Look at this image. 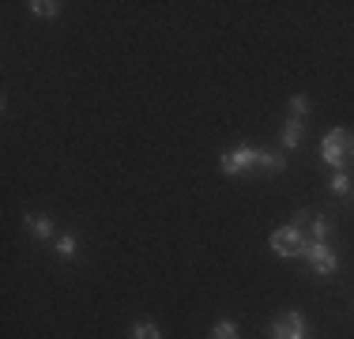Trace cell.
I'll list each match as a JSON object with an SVG mask.
<instances>
[{
  "mask_svg": "<svg viewBox=\"0 0 354 339\" xmlns=\"http://www.w3.org/2000/svg\"><path fill=\"white\" fill-rule=\"evenodd\" d=\"M320 158H324V166H332L335 174L347 170V163H354V136L347 129H332L324 136V143H320Z\"/></svg>",
  "mask_w": 354,
  "mask_h": 339,
  "instance_id": "6da1fadb",
  "label": "cell"
},
{
  "mask_svg": "<svg viewBox=\"0 0 354 339\" xmlns=\"http://www.w3.org/2000/svg\"><path fill=\"white\" fill-rule=\"evenodd\" d=\"M306 237H301V226H279V230L272 234V249H275V257H283V260H294V257H306Z\"/></svg>",
  "mask_w": 354,
  "mask_h": 339,
  "instance_id": "7a4b0ae2",
  "label": "cell"
},
{
  "mask_svg": "<svg viewBox=\"0 0 354 339\" xmlns=\"http://www.w3.org/2000/svg\"><path fill=\"white\" fill-rule=\"evenodd\" d=\"M306 260H309V268H313L320 279H328V275L339 271V257L328 249V241H309L306 245Z\"/></svg>",
  "mask_w": 354,
  "mask_h": 339,
  "instance_id": "3957f363",
  "label": "cell"
},
{
  "mask_svg": "<svg viewBox=\"0 0 354 339\" xmlns=\"http://www.w3.org/2000/svg\"><path fill=\"white\" fill-rule=\"evenodd\" d=\"M218 166H223V174L238 177V174H245L249 166H260V151H252V147H230V151H223Z\"/></svg>",
  "mask_w": 354,
  "mask_h": 339,
  "instance_id": "277c9868",
  "label": "cell"
},
{
  "mask_svg": "<svg viewBox=\"0 0 354 339\" xmlns=\"http://www.w3.org/2000/svg\"><path fill=\"white\" fill-rule=\"evenodd\" d=\"M272 339H306V317H301L298 309L286 313L283 320L272 324Z\"/></svg>",
  "mask_w": 354,
  "mask_h": 339,
  "instance_id": "5b68a950",
  "label": "cell"
},
{
  "mask_svg": "<svg viewBox=\"0 0 354 339\" xmlns=\"http://www.w3.org/2000/svg\"><path fill=\"white\" fill-rule=\"evenodd\" d=\"M23 223L30 226V234H35L38 241H53V223H49L46 215H27Z\"/></svg>",
  "mask_w": 354,
  "mask_h": 339,
  "instance_id": "8992f818",
  "label": "cell"
},
{
  "mask_svg": "<svg viewBox=\"0 0 354 339\" xmlns=\"http://www.w3.org/2000/svg\"><path fill=\"white\" fill-rule=\"evenodd\" d=\"M298 143H301V121H298V117H290V121L283 125V147L290 151V147H298Z\"/></svg>",
  "mask_w": 354,
  "mask_h": 339,
  "instance_id": "52a82bcc",
  "label": "cell"
},
{
  "mask_svg": "<svg viewBox=\"0 0 354 339\" xmlns=\"http://www.w3.org/2000/svg\"><path fill=\"white\" fill-rule=\"evenodd\" d=\"M75 253H80V241H75V234H61V237H57V257H61V260H72Z\"/></svg>",
  "mask_w": 354,
  "mask_h": 339,
  "instance_id": "ba28073f",
  "label": "cell"
},
{
  "mask_svg": "<svg viewBox=\"0 0 354 339\" xmlns=\"http://www.w3.org/2000/svg\"><path fill=\"white\" fill-rule=\"evenodd\" d=\"M30 12H35L38 19H57L61 4H57V0H35V4H30Z\"/></svg>",
  "mask_w": 354,
  "mask_h": 339,
  "instance_id": "9c48e42d",
  "label": "cell"
},
{
  "mask_svg": "<svg viewBox=\"0 0 354 339\" xmlns=\"http://www.w3.org/2000/svg\"><path fill=\"white\" fill-rule=\"evenodd\" d=\"M260 166H264L268 174H283V170H286V158H283V155H268V151H260Z\"/></svg>",
  "mask_w": 354,
  "mask_h": 339,
  "instance_id": "30bf717a",
  "label": "cell"
},
{
  "mask_svg": "<svg viewBox=\"0 0 354 339\" xmlns=\"http://www.w3.org/2000/svg\"><path fill=\"white\" fill-rule=\"evenodd\" d=\"M132 339H162V336L151 320H140V324H132Z\"/></svg>",
  "mask_w": 354,
  "mask_h": 339,
  "instance_id": "8fae6325",
  "label": "cell"
},
{
  "mask_svg": "<svg viewBox=\"0 0 354 339\" xmlns=\"http://www.w3.org/2000/svg\"><path fill=\"white\" fill-rule=\"evenodd\" d=\"M328 234H332V219L328 215L313 219V241H328Z\"/></svg>",
  "mask_w": 354,
  "mask_h": 339,
  "instance_id": "7c38bea8",
  "label": "cell"
},
{
  "mask_svg": "<svg viewBox=\"0 0 354 339\" xmlns=\"http://www.w3.org/2000/svg\"><path fill=\"white\" fill-rule=\"evenodd\" d=\"M212 339H238V324H234V320H218Z\"/></svg>",
  "mask_w": 354,
  "mask_h": 339,
  "instance_id": "4fadbf2b",
  "label": "cell"
},
{
  "mask_svg": "<svg viewBox=\"0 0 354 339\" xmlns=\"http://www.w3.org/2000/svg\"><path fill=\"white\" fill-rule=\"evenodd\" d=\"M332 192H335V196H347V192H351V177H347V170L332 174Z\"/></svg>",
  "mask_w": 354,
  "mask_h": 339,
  "instance_id": "5bb4252c",
  "label": "cell"
},
{
  "mask_svg": "<svg viewBox=\"0 0 354 339\" xmlns=\"http://www.w3.org/2000/svg\"><path fill=\"white\" fill-rule=\"evenodd\" d=\"M306 113H309V98L306 95H290V117H298V121H301Z\"/></svg>",
  "mask_w": 354,
  "mask_h": 339,
  "instance_id": "9a60e30c",
  "label": "cell"
}]
</instances>
